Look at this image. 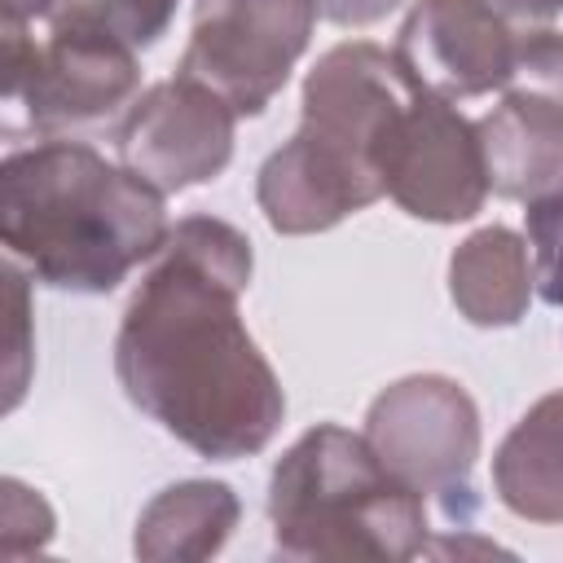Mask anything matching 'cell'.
<instances>
[{"label":"cell","instance_id":"obj_1","mask_svg":"<svg viewBox=\"0 0 563 563\" xmlns=\"http://www.w3.org/2000/svg\"><path fill=\"white\" fill-rule=\"evenodd\" d=\"M246 282L251 242L224 220L189 216L167 233L114 334L128 400L216 462L260 453L286 413L277 374L238 317Z\"/></svg>","mask_w":563,"mask_h":563},{"label":"cell","instance_id":"obj_2","mask_svg":"<svg viewBox=\"0 0 563 563\" xmlns=\"http://www.w3.org/2000/svg\"><path fill=\"white\" fill-rule=\"evenodd\" d=\"M0 242L35 282L106 295L167 246V198L84 141H44L0 167Z\"/></svg>","mask_w":563,"mask_h":563},{"label":"cell","instance_id":"obj_3","mask_svg":"<svg viewBox=\"0 0 563 563\" xmlns=\"http://www.w3.org/2000/svg\"><path fill=\"white\" fill-rule=\"evenodd\" d=\"M413 75L396 53L365 40L321 57L303 88V128L260 172V202L273 229L303 233L361 211L383 194L374 141Z\"/></svg>","mask_w":563,"mask_h":563},{"label":"cell","instance_id":"obj_4","mask_svg":"<svg viewBox=\"0 0 563 563\" xmlns=\"http://www.w3.org/2000/svg\"><path fill=\"white\" fill-rule=\"evenodd\" d=\"M268 519L295 559H413L427 550V501L383 449L339 422L312 427L273 471Z\"/></svg>","mask_w":563,"mask_h":563},{"label":"cell","instance_id":"obj_5","mask_svg":"<svg viewBox=\"0 0 563 563\" xmlns=\"http://www.w3.org/2000/svg\"><path fill=\"white\" fill-rule=\"evenodd\" d=\"M136 48L88 26H48L26 35L4 18V132H57L106 119L136 92Z\"/></svg>","mask_w":563,"mask_h":563},{"label":"cell","instance_id":"obj_6","mask_svg":"<svg viewBox=\"0 0 563 563\" xmlns=\"http://www.w3.org/2000/svg\"><path fill=\"white\" fill-rule=\"evenodd\" d=\"M374 172L383 194H391L409 216L440 224L471 220L493 189L479 128H471L449 97L422 88L418 79L391 106L374 141Z\"/></svg>","mask_w":563,"mask_h":563},{"label":"cell","instance_id":"obj_7","mask_svg":"<svg viewBox=\"0 0 563 563\" xmlns=\"http://www.w3.org/2000/svg\"><path fill=\"white\" fill-rule=\"evenodd\" d=\"M317 0H198L180 79L211 88L233 114H260L308 48Z\"/></svg>","mask_w":563,"mask_h":563},{"label":"cell","instance_id":"obj_8","mask_svg":"<svg viewBox=\"0 0 563 563\" xmlns=\"http://www.w3.org/2000/svg\"><path fill=\"white\" fill-rule=\"evenodd\" d=\"M233 119L238 114L229 110V101L176 75L132 106V119L119 128V154L163 194L185 189L211 180L229 163Z\"/></svg>","mask_w":563,"mask_h":563},{"label":"cell","instance_id":"obj_9","mask_svg":"<svg viewBox=\"0 0 563 563\" xmlns=\"http://www.w3.org/2000/svg\"><path fill=\"white\" fill-rule=\"evenodd\" d=\"M519 35L493 0H422L400 26V66L440 97L506 88Z\"/></svg>","mask_w":563,"mask_h":563},{"label":"cell","instance_id":"obj_10","mask_svg":"<svg viewBox=\"0 0 563 563\" xmlns=\"http://www.w3.org/2000/svg\"><path fill=\"white\" fill-rule=\"evenodd\" d=\"M501 501L532 519H563V396H545L497 453Z\"/></svg>","mask_w":563,"mask_h":563},{"label":"cell","instance_id":"obj_11","mask_svg":"<svg viewBox=\"0 0 563 563\" xmlns=\"http://www.w3.org/2000/svg\"><path fill=\"white\" fill-rule=\"evenodd\" d=\"M176 13V0H48V26H88L123 40L128 48H150Z\"/></svg>","mask_w":563,"mask_h":563},{"label":"cell","instance_id":"obj_12","mask_svg":"<svg viewBox=\"0 0 563 563\" xmlns=\"http://www.w3.org/2000/svg\"><path fill=\"white\" fill-rule=\"evenodd\" d=\"M523 233L532 246V282L537 295L554 308H563V180L528 198Z\"/></svg>","mask_w":563,"mask_h":563},{"label":"cell","instance_id":"obj_13","mask_svg":"<svg viewBox=\"0 0 563 563\" xmlns=\"http://www.w3.org/2000/svg\"><path fill=\"white\" fill-rule=\"evenodd\" d=\"M317 4H321V13L334 18V22L361 26V22H374V18H383L387 9H396L400 0H317Z\"/></svg>","mask_w":563,"mask_h":563},{"label":"cell","instance_id":"obj_14","mask_svg":"<svg viewBox=\"0 0 563 563\" xmlns=\"http://www.w3.org/2000/svg\"><path fill=\"white\" fill-rule=\"evenodd\" d=\"M501 13H515V18H554L563 13V0H493Z\"/></svg>","mask_w":563,"mask_h":563},{"label":"cell","instance_id":"obj_15","mask_svg":"<svg viewBox=\"0 0 563 563\" xmlns=\"http://www.w3.org/2000/svg\"><path fill=\"white\" fill-rule=\"evenodd\" d=\"M44 4H48V0H4V18L35 22V18H44Z\"/></svg>","mask_w":563,"mask_h":563}]
</instances>
